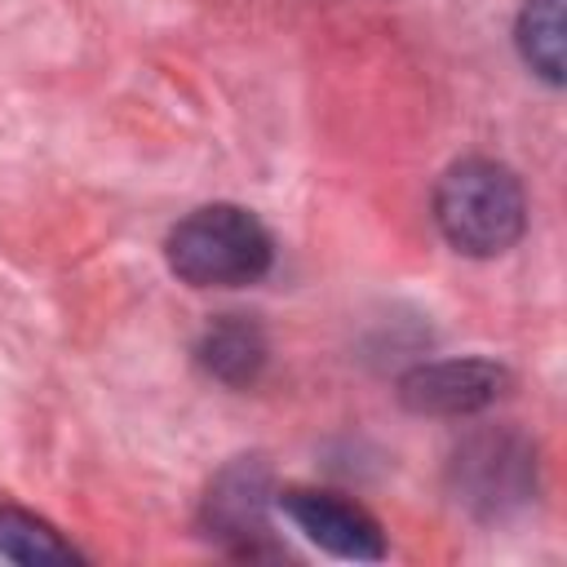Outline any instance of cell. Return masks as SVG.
I'll list each match as a JSON object with an SVG mask.
<instances>
[{
    "label": "cell",
    "instance_id": "obj_5",
    "mask_svg": "<svg viewBox=\"0 0 567 567\" xmlns=\"http://www.w3.org/2000/svg\"><path fill=\"white\" fill-rule=\"evenodd\" d=\"M199 363H204L208 377H217L226 385H248L266 363V337H261L257 323L230 315V319H221L204 332Z\"/></svg>",
    "mask_w": 567,
    "mask_h": 567
},
{
    "label": "cell",
    "instance_id": "obj_6",
    "mask_svg": "<svg viewBox=\"0 0 567 567\" xmlns=\"http://www.w3.org/2000/svg\"><path fill=\"white\" fill-rule=\"evenodd\" d=\"M563 4L567 0H527L523 13H518V53L549 84H563V66H567Z\"/></svg>",
    "mask_w": 567,
    "mask_h": 567
},
{
    "label": "cell",
    "instance_id": "obj_2",
    "mask_svg": "<svg viewBox=\"0 0 567 567\" xmlns=\"http://www.w3.org/2000/svg\"><path fill=\"white\" fill-rule=\"evenodd\" d=\"M168 266L190 288H244L270 270V235L248 208L208 204L168 230Z\"/></svg>",
    "mask_w": 567,
    "mask_h": 567
},
{
    "label": "cell",
    "instance_id": "obj_1",
    "mask_svg": "<svg viewBox=\"0 0 567 567\" xmlns=\"http://www.w3.org/2000/svg\"><path fill=\"white\" fill-rule=\"evenodd\" d=\"M434 221L443 239L465 257H496L514 248L527 221L518 177L496 159H461L439 177Z\"/></svg>",
    "mask_w": 567,
    "mask_h": 567
},
{
    "label": "cell",
    "instance_id": "obj_8",
    "mask_svg": "<svg viewBox=\"0 0 567 567\" xmlns=\"http://www.w3.org/2000/svg\"><path fill=\"white\" fill-rule=\"evenodd\" d=\"M261 496H266V483L261 474H248V470H230L221 478V487L208 496V514H213V527L217 532H230V536H248V532H261Z\"/></svg>",
    "mask_w": 567,
    "mask_h": 567
},
{
    "label": "cell",
    "instance_id": "obj_3",
    "mask_svg": "<svg viewBox=\"0 0 567 567\" xmlns=\"http://www.w3.org/2000/svg\"><path fill=\"white\" fill-rule=\"evenodd\" d=\"M509 385V372L487 359H443L421 363L399 381V399L421 416H470L496 403Z\"/></svg>",
    "mask_w": 567,
    "mask_h": 567
},
{
    "label": "cell",
    "instance_id": "obj_7",
    "mask_svg": "<svg viewBox=\"0 0 567 567\" xmlns=\"http://www.w3.org/2000/svg\"><path fill=\"white\" fill-rule=\"evenodd\" d=\"M0 554L13 563H80V554L44 518L13 505L0 509Z\"/></svg>",
    "mask_w": 567,
    "mask_h": 567
},
{
    "label": "cell",
    "instance_id": "obj_4",
    "mask_svg": "<svg viewBox=\"0 0 567 567\" xmlns=\"http://www.w3.org/2000/svg\"><path fill=\"white\" fill-rule=\"evenodd\" d=\"M279 505L319 549H328L337 558H354V563L385 558L381 523L363 505H354L337 492H319V487H288V492H279Z\"/></svg>",
    "mask_w": 567,
    "mask_h": 567
}]
</instances>
